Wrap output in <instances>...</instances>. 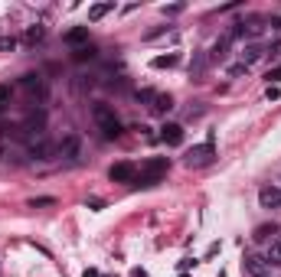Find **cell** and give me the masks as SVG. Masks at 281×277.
<instances>
[{
	"mask_svg": "<svg viewBox=\"0 0 281 277\" xmlns=\"http://www.w3.org/2000/svg\"><path fill=\"white\" fill-rule=\"evenodd\" d=\"M66 43H69V46L88 43V26H75V30H69V33H66Z\"/></svg>",
	"mask_w": 281,
	"mask_h": 277,
	"instance_id": "cell-11",
	"label": "cell"
},
{
	"mask_svg": "<svg viewBox=\"0 0 281 277\" xmlns=\"http://www.w3.org/2000/svg\"><path fill=\"white\" fill-rule=\"evenodd\" d=\"M212 157H216V147H212V141H206V144H200V147L187 150L183 163H187L190 170H200V166H209L212 163Z\"/></svg>",
	"mask_w": 281,
	"mask_h": 277,
	"instance_id": "cell-3",
	"label": "cell"
},
{
	"mask_svg": "<svg viewBox=\"0 0 281 277\" xmlns=\"http://www.w3.org/2000/svg\"><path fill=\"white\" fill-rule=\"evenodd\" d=\"M43 39V26H30L26 30V43H39Z\"/></svg>",
	"mask_w": 281,
	"mask_h": 277,
	"instance_id": "cell-19",
	"label": "cell"
},
{
	"mask_svg": "<svg viewBox=\"0 0 281 277\" xmlns=\"http://www.w3.org/2000/svg\"><path fill=\"white\" fill-rule=\"evenodd\" d=\"M111 10H115V4H95L92 10H88V20H92V23H95V20H101V17H105V13H111Z\"/></svg>",
	"mask_w": 281,
	"mask_h": 277,
	"instance_id": "cell-15",
	"label": "cell"
},
{
	"mask_svg": "<svg viewBox=\"0 0 281 277\" xmlns=\"http://www.w3.org/2000/svg\"><path fill=\"white\" fill-rule=\"evenodd\" d=\"M30 154L39 157V160H52V157H59V147H52V144H33Z\"/></svg>",
	"mask_w": 281,
	"mask_h": 277,
	"instance_id": "cell-9",
	"label": "cell"
},
{
	"mask_svg": "<svg viewBox=\"0 0 281 277\" xmlns=\"http://www.w3.org/2000/svg\"><path fill=\"white\" fill-rule=\"evenodd\" d=\"M268 79H271V82H281V65H278V68H271V72H268Z\"/></svg>",
	"mask_w": 281,
	"mask_h": 277,
	"instance_id": "cell-27",
	"label": "cell"
},
{
	"mask_svg": "<svg viewBox=\"0 0 281 277\" xmlns=\"http://www.w3.org/2000/svg\"><path fill=\"white\" fill-rule=\"evenodd\" d=\"M265 95H268V98H271V101H275V98H281V92H278V88H275V85H268V92H265Z\"/></svg>",
	"mask_w": 281,
	"mask_h": 277,
	"instance_id": "cell-26",
	"label": "cell"
},
{
	"mask_svg": "<svg viewBox=\"0 0 281 277\" xmlns=\"http://www.w3.org/2000/svg\"><path fill=\"white\" fill-rule=\"evenodd\" d=\"M157 111V114H163V111H170L174 108V101H170V95H154V105H150Z\"/></svg>",
	"mask_w": 281,
	"mask_h": 277,
	"instance_id": "cell-16",
	"label": "cell"
},
{
	"mask_svg": "<svg viewBox=\"0 0 281 277\" xmlns=\"http://www.w3.org/2000/svg\"><path fill=\"white\" fill-rule=\"evenodd\" d=\"M75 59H79V62H85V59H95V52L88 49V46H82V49H75Z\"/></svg>",
	"mask_w": 281,
	"mask_h": 277,
	"instance_id": "cell-21",
	"label": "cell"
},
{
	"mask_svg": "<svg viewBox=\"0 0 281 277\" xmlns=\"http://www.w3.org/2000/svg\"><path fill=\"white\" fill-rule=\"evenodd\" d=\"M160 137H163L167 147H180V144H183V127H180V124H163Z\"/></svg>",
	"mask_w": 281,
	"mask_h": 277,
	"instance_id": "cell-7",
	"label": "cell"
},
{
	"mask_svg": "<svg viewBox=\"0 0 281 277\" xmlns=\"http://www.w3.org/2000/svg\"><path fill=\"white\" fill-rule=\"evenodd\" d=\"M131 277H147V271H141V267H134V271H131Z\"/></svg>",
	"mask_w": 281,
	"mask_h": 277,
	"instance_id": "cell-29",
	"label": "cell"
},
{
	"mask_svg": "<svg viewBox=\"0 0 281 277\" xmlns=\"http://www.w3.org/2000/svg\"><path fill=\"white\" fill-rule=\"evenodd\" d=\"M262 46H249V49H245L242 52V65H252V62H255V59H262Z\"/></svg>",
	"mask_w": 281,
	"mask_h": 277,
	"instance_id": "cell-17",
	"label": "cell"
},
{
	"mask_svg": "<svg viewBox=\"0 0 281 277\" xmlns=\"http://www.w3.org/2000/svg\"><path fill=\"white\" fill-rule=\"evenodd\" d=\"M13 46H17V36H0V52L13 49Z\"/></svg>",
	"mask_w": 281,
	"mask_h": 277,
	"instance_id": "cell-20",
	"label": "cell"
},
{
	"mask_svg": "<svg viewBox=\"0 0 281 277\" xmlns=\"http://www.w3.org/2000/svg\"><path fill=\"white\" fill-rule=\"evenodd\" d=\"M52 202H56V199H49V196H43V199H33V202H30V205H33V209H36V205H52Z\"/></svg>",
	"mask_w": 281,
	"mask_h": 277,
	"instance_id": "cell-24",
	"label": "cell"
},
{
	"mask_svg": "<svg viewBox=\"0 0 281 277\" xmlns=\"http://www.w3.org/2000/svg\"><path fill=\"white\" fill-rule=\"evenodd\" d=\"M258 205L262 209H281V189L278 186H262L258 189Z\"/></svg>",
	"mask_w": 281,
	"mask_h": 277,
	"instance_id": "cell-5",
	"label": "cell"
},
{
	"mask_svg": "<svg viewBox=\"0 0 281 277\" xmlns=\"http://www.w3.org/2000/svg\"><path fill=\"white\" fill-rule=\"evenodd\" d=\"M268 235H275V225H271V228H268V225H262V228L255 232V238H258V241H265Z\"/></svg>",
	"mask_w": 281,
	"mask_h": 277,
	"instance_id": "cell-23",
	"label": "cell"
},
{
	"mask_svg": "<svg viewBox=\"0 0 281 277\" xmlns=\"http://www.w3.org/2000/svg\"><path fill=\"white\" fill-rule=\"evenodd\" d=\"M92 117H95V124H98V130L105 137H118L121 134V121L115 117V111L108 108V105H95L92 108Z\"/></svg>",
	"mask_w": 281,
	"mask_h": 277,
	"instance_id": "cell-1",
	"label": "cell"
},
{
	"mask_svg": "<svg viewBox=\"0 0 281 277\" xmlns=\"http://www.w3.org/2000/svg\"><path fill=\"white\" fill-rule=\"evenodd\" d=\"M150 65H154V68H174V65H180V55H177V52H170V55H157Z\"/></svg>",
	"mask_w": 281,
	"mask_h": 277,
	"instance_id": "cell-13",
	"label": "cell"
},
{
	"mask_svg": "<svg viewBox=\"0 0 281 277\" xmlns=\"http://www.w3.org/2000/svg\"><path fill=\"white\" fill-rule=\"evenodd\" d=\"M163 173H167V160H163V157H157V160H147V163L141 166V173H138V179H134V183H138V186H157Z\"/></svg>",
	"mask_w": 281,
	"mask_h": 277,
	"instance_id": "cell-2",
	"label": "cell"
},
{
	"mask_svg": "<svg viewBox=\"0 0 281 277\" xmlns=\"http://www.w3.org/2000/svg\"><path fill=\"white\" fill-rule=\"evenodd\" d=\"M59 157H63V160H75V157H79V137L75 134H69L59 144Z\"/></svg>",
	"mask_w": 281,
	"mask_h": 277,
	"instance_id": "cell-8",
	"label": "cell"
},
{
	"mask_svg": "<svg viewBox=\"0 0 281 277\" xmlns=\"http://www.w3.org/2000/svg\"><path fill=\"white\" fill-rule=\"evenodd\" d=\"M229 43H232L229 36H222V39H219V43L212 46V52H209V62H219V59H226V49H229Z\"/></svg>",
	"mask_w": 281,
	"mask_h": 277,
	"instance_id": "cell-14",
	"label": "cell"
},
{
	"mask_svg": "<svg viewBox=\"0 0 281 277\" xmlns=\"http://www.w3.org/2000/svg\"><path fill=\"white\" fill-rule=\"evenodd\" d=\"M23 88H26L30 95H36V98H43V95H46V85H43V79H39V75H26V79H23Z\"/></svg>",
	"mask_w": 281,
	"mask_h": 277,
	"instance_id": "cell-10",
	"label": "cell"
},
{
	"mask_svg": "<svg viewBox=\"0 0 281 277\" xmlns=\"http://www.w3.org/2000/svg\"><path fill=\"white\" fill-rule=\"evenodd\" d=\"M268 264H281V238L271 245V251H268Z\"/></svg>",
	"mask_w": 281,
	"mask_h": 277,
	"instance_id": "cell-18",
	"label": "cell"
},
{
	"mask_svg": "<svg viewBox=\"0 0 281 277\" xmlns=\"http://www.w3.org/2000/svg\"><path fill=\"white\" fill-rule=\"evenodd\" d=\"M7 101H10V85H0V111L7 108Z\"/></svg>",
	"mask_w": 281,
	"mask_h": 277,
	"instance_id": "cell-22",
	"label": "cell"
},
{
	"mask_svg": "<svg viewBox=\"0 0 281 277\" xmlns=\"http://www.w3.org/2000/svg\"><path fill=\"white\" fill-rule=\"evenodd\" d=\"M242 267H245V274H249V277H265V274H268V258H262V254H249V258L242 261Z\"/></svg>",
	"mask_w": 281,
	"mask_h": 277,
	"instance_id": "cell-6",
	"label": "cell"
},
{
	"mask_svg": "<svg viewBox=\"0 0 281 277\" xmlns=\"http://www.w3.org/2000/svg\"><path fill=\"white\" fill-rule=\"evenodd\" d=\"M108 176H111V183H134V179H138V170H134V163H115L111 170H108Z\"/></svg>",
	"mask_w": 281,
	"mask_h": 277,
	"instance_id": "cell-4",
	"label": "cell"
},
{
	"mask_svg": "<svg viewBox=\"0 0 281 277\" xmlns=\"http://www.w3.org/2000/svg\"><path fill=\"white\" fill-rule=\"evenodd\" d=\"M183 10V4H174V7H163V13H167V17H174V13H180Z\"/></svg>",
	"mask_w": 281,
	"mask_h": 277,
	"instance_id": "cell-25",
	"label": "cell"
},
{
	"mask_svg": "<svg viewBox=\"0 0 281 277\" xmlns=\"http://www.w3.org/2000/svg\"><path fill=\"white\" fill-rule=\"evenodd\" d=\"M206 62H209V55H206V52H196V55H193V62H190V75H193V79H200L203 68H206Z\"/></svg>",
	"mask_w": 281,
	"mask_h": 277,
	"instance_id": "cell-12",
	"label": "cell"
},
{
	"mask_svg": "<svg viewBox=\"0 0 281 277\" xmlns=\"http://www.w3.org/2000/svg\"><path fill=\"white\" fill-rule=\"evenodd\" d=\"M82 277H101V274L95 271V267H85V271H82Z\"/></svg>",
	"mask_w": 281,
	"mask_h": 277,
	"instance_id": "cell-28",
	"label": "cell"
}]
</instances>
